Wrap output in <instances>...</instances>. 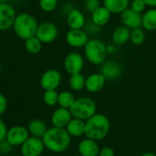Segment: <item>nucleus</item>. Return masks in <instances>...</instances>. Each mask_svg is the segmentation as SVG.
I'll return each mask as SVG.
<instances>
[{
	"instance_id": "nucleus-1",
	"label": "nucleus",
	"mask_w": 156,
	"mask_h": 156,
	"mask_svg": "<svg viewBox=\"0 0 156 156\" xmlns=\"http://www.w3.org/2000/svg\"><path fill=\"white\" fill-rule=\"evenodd\" d=\"M71 135L65 128L51 127L47 129L41 138L45 148L54 153L65 151L71 144Z\"/></svg>"
},
{
	"instance_id": "nucleus-2",
	"label": "nucleus",
	"mask_w": 156,
	"mask_h": 156,
	"mask_svg": "<svg viewBox=\"0 0 156 156\" xmlns=\"http://www.w3.org/2000/svg\"><path fill=\"white\" fill-rule=\"evenodd\" d=\"M109 129V119L103 114L96 113L87 120H86L85 135L87 138L95 140L97 141L101 140L107 137Z\"/></svg>"
},
{
	"instance_id": "nucleus-3",
	"label": "nucleus",
	"mask_w": 156,
	"mask_h": 156,
	"mask_svg": "<svg viewBox=\"0 0 156 156\" xmlns=\"http://www.w3.org/2000/svg\"><path fill=\"white\" fill-rule=\"evenodd\" d=\"M38 26V21L34 16L27 12H22L17 15L12 28L19 38L26 41L36 35Z\"/></svg>"
},
{
	"instance_id": "nucleus-4",
	"label": "nucleus",
	"mask_w": 156,
	"mask_h": 156,
	"mask_svg": "<svg viewBox=\"0 0 156 156\" xmlns=\"http://www.w3.org/2000/svg\"><path fill=\"white\" fill-rule=\"evenodd\" d=\"M85 54L87 59L95 65L102 64L107 58L108 48L105 43L98 39L88 40L85 45Z\"/></svg>"
},
{
	"instance_id": "nucleus-5",
	"label": "nucleus",
	"mask_w": 156,
	"mask_h": 156,
	"mask_svg": "<svg viewBox=\"0 0 156 156\" xmlns=\"http://www.w3.org/2000/svg\"><path fill=\"white\" fill-rule=\"evenodd\" d=\"M70 111L73 118L87 120L97 113V105L92 98L82 97L75 99Z\"/></svg>"
},
{
	"instance_id": "nucleus-6",
	"label": "nucleus",
	"mask_w": 156,
	"mask_h": 156,
	"mask_svg": "<svg viewBox=\"0 0 156 156\" xmlns=\"http://www.w3.org/2000/svg\"><path fill=\"white\" fill-rule=\"evenodd\" d=\"M45 149V145L41 138L35 136L29 137L28 140L20 146L22 156H41Z\"/></svg>"
},
{
	"instance_id": "nucleus-7",
	"label": "nucleus",
	"mask_w": 156,
	"mask_h": 156,
	"mask_svg": "<svg viewBox=\"0 0 156 156\" xmlns=\"http://www.w3.org/2000/svg\"><path fill=\"white\" fill-rule=\"evenodd\" d=\"M17 17L16 10L9 3H0V31L11 29Z\"/></svg>"
},
{
	"instance_id": "nucleus-8",
	"label": "nucleus",
	"mask_w": 156,
	"mask_h": 156,
	"mask_svg": "<svg viewBox=\"0 0 156 156\" xmlns=\"http://www.w3.org/2000/svg\"><path fill=\"white\" fill-rule=\"evenodd\" d=\"M30 137V131L28 128L24 126H13L8 129L6 140L14 147L21 146Z\"/></svg>"
},
{
	"instance_id": "nucleus-9",
	"label": "nucleus",
	"mask_w": 156,
	"mask_h": 156,
	"mask_svg": "<svg viewBox=\"0 0 156 156\" xmlns=\"http://www.w3.org/2000/svg\"><path fill=\"white\" fill-rule=\"evenodd\" d=\"M62 81L61 73L56 69H49L45 71L41 77V87L46 90H56Z\"/></svg>"
},
{
	"instance_id": "nucleus-10",
	"label": "nucleus",
	"mask_w": 156,
	"mask_h": 156,
	"mask_svg": "<svg viewBox=\"0 0 156 156\" xmlns=\"http://www.w3.org/2000/svg\"><path fill=\"white\" fill-rule=\"evenodd\" d=\"M42 43H51L58 36V29L52 22H43L38 26L35 35Z\"/></svg>"
},
{
	"instance_id": "nucleus-11",
	"label": "nucleus",
	"mask_w": 156,
	"mask_h": 156,
	"mask_svg": "<svg viewBox=\"0 0 156 156\" xmlns=\"http://www.w3.org/2000/svg\"><path fill=\"white\" fill-rule=\"evenodd\" d=\"M63 65L69 74L81 73L84 68V58L78 52H70L65 57Z\"/></svg>"
},
{
	"instance_id": "nucleus-12",
	"label": "nucleus",
	"mask_w": 156,
	"mask_h": 156,
	"mask_svg": "<svg viewBox=\"0 0 156 156\" xmlns=\"http://www.w3.org/2000/svg\"><path fill=\"white\" fill-rule=\"evenodd\" d=\"M65 40L67 44L71 47L81 48L85 47V45L88 41V34L86 32V30H83L82 29H70V30L66 34Z\"/></svg>"
},
{
	"instance_id": "nucleus-13",
	"label": "nucleus",
	"mask_w": 156,
	"mask_h": 156,
	"mask_svg": "<svg viewBox=\"0 0 156 156\" xmlns=\"http://www.w3.org/2000/svg\"><path fill=\"white\" fill-rule=\"evenodd\" d=\"M121 21L129 29H138L142 26V16L132 9H127L121 13Z\"/></svg>"
},
{
	"instance_id": "nucleus-14",
	"label": "nucleus",
	"mask_w": 156,
	"mask_h": 156,
	"mask_svg": "<svg viewBox=\"0 0 156 156\" xmlns=\"http://www.w3.org/2000/svg\"><path fill=\"white\" fill-rule=\"evenodd\" d=\"M73 119V115L69 108H59L55 109L51 117V124L58 128H66L70 120Z\"/></svg>"
},
{
	"instance_id": "nucleus-15",
	"label": "nucleus",
	"mask_w": 156,
	"mask_h": 156,
	"mask_svg": "<svg viewBox=\"0 0 156 156\" xmlns=\"http://www.w3.org/2000/svg\"><path fill=\"white\" fill-rule=\"evenodd\" d=\"M77 150L81 156H98L100 151L97 140L89 138L82 140L78 144Z\"/></svg>"
},
{
	"instance_id": "nucleus-16",
	"label": "nucleus",
	"mask_w": 156,
	"mask_h": 156,
	"mask_svg": "<svg viewBox=\"0 0 156 156\" xmlns=\"http://www.w3.org/2000/svg\"><path fill=\"white\" fill-rule=\"evenodd\" d=\"M100 73L105 76L106 79L114 80L121 76L122 68L121 65L115 61H108V62L105 61L102 63Z\"/></svg>"
},
{
	"instance_id": "nucleus-17",
	"label": "nucleus",
	"mask_w": 156,
	"mask_h": 156,
	"mask_svg": "<svg viewBox=\"0 0 156 156\" xmlns=\"http://www.w3.org/2000/svg\"><path fill=\"white\" fill-rule=\"evenodd\" d=\"M106 78L100 73H92L86 79V88L90 93H98L101 91L105 86Z\"/></svg>"
},
{
	"instance_id": "nucleus-18",
	"label": "nucleus",
	"mask_w": 156,
	"mask_h": 156,
	"mask_svg": "<svg viewBox=\"0 0 156 156\" xmlns=\"http://www.w3.org/2000/svg\"><path fill=\"white\" fill-rule=\"evenodd\" d=\"M67 25L70 29H83L86 25V19L83 13L76 9H72L67 15Z\"/></svg>"
},
{
	"instance_id": "nucleus-19",
	"label": "nucleus",
	"mask_w": 156,
	"mask_h": 156,
	"mask_svg": "<svg viewBox=\"0 0 156 156\" xmlns=\"http://www.w3.org/2000/svg\"><path fill=\"white\" fill-rule=\"evenodd\" d=\"M66 130L71 135V137L79 138L85 135L86 132V120L73 118L70 120L68 125L66 126Z\"/></svg>"
},
{
	"instance_id": "nucleus-20",
	"label": "nucleus",
	"mask_w": 156,
	"mask_h": 156,
	"mask_svg": "<svg viewBox=\"0 0 156 156\" xmlns=\"http://www.w3.org/2000/svg\"><path fill=\"white\" fill-rule=\"evenodd\" d=\"M110 17H111V12L104 6V7H99L92 13L91 20L96 25L102 27L108 23Z\"/></svg>"
},
{
	"instance_id": "nucleus-21",
	"label": "nucleus",
	"mask_w": 156,
	"mask_h": 156,
	"mask_svg": "<svg viewBox=\"0 0 156 156\" xmlns=\"http://www.w3.org/2000/svg\"><path fill=\"white\" fill-rule=\"evenodd\" d=\"M28 129L30 131V134H31V136L42 138L45 132L47 131L48 128L43 120L40 119H34L30 121L28 125Z\"/></svg>"
},
{
	"instance_id": "nucleus-22",
	"label": "nucleus",
	"mask_w": 156,
	"mask_h": 156,
	"mask_svg": "<svg viewBox=\"0 0 156 156\" xmlns=\"http://www.w3.org/2000/svg\"><path fill=\"white\" fill-rule=\"evenodd\" d=\"M112 40L115 44L122 45L128 42L130 40V31L129 29L126 26H120L114 30L112 33Z\"/></svg>"
},
{
	"instance_id": "nucleus-23",
	"label": "nucleus",
	"mask_w": 156,
	"mask_h": 156,
	"mask_svg": "<svg viewBox=\"0 0 156 156\" xmlns=\"http://www.w3.org/2000/svg\"><path fill=\"white\" fill-rule=\"evenodd\" d=\"M129 0H104V6L111 13H122L129 7Z\"/></svg>"
},
{
	"instance_id": "nucleus-24",
	"label": "nucleus",
	"mask_w": 156,
	"mask_h": 156,
	"mask_svg": "<svg viewBox=\"0 0 156 156\" xmlns=\"http://www.w3.org/2000/svg\"><path fill=\"white\" fill-rule=\"evenodd\" d=\"M142 27L149 31L156 30V9H151L144 13L142 16Z\"/></svg>"
},
{
	"instance_id": "nucleus-25",
	"label": "nucleus",
	"mask_w": 156,
	"mask_h": 156,
	"mask_svg": "<svg viewBox=\"0 0 156 156\" xmlns=\"http://www.w3.org/2000/svg\"><path fill=\"white\" fill-rule=\"evenodd\" d=\"M69 87L73 91L82 90L86 87V78L81 74V73L71 74L69 78Z\"/></svg>"
},
{
	"instance_id": "nucleus-26",
	"label": "nucleus",
	"mask_w": 156,
	"mask_h": 156,
	"mask_svg": "<svg viewBox=\"0 0 156 156\" xmlns=\"http://www.w3.org/2000/svg\"><path fill=\"white\" fill-rule=\"evenodd\" d=\"M42 48V42L36 37L33 36L25 41V49L30 54H38Z\"/></svg>"
},
{
	"instance_id": "nucleus-27",
	"label": "nucleus",
	"mask_w": 156,
	"mask_h": 156,
	"mask_svg": "<svg viewBox=\"0 0 156 156\" xmlns=\"http://www.w3.org/2000/svg\"><path fill=\"white\" fill-rule=\"evenodd\" d=\"M75 98L73 93L69 92V91H62L59 94V98H58V105L61 108H71V107L73 106V104L74 103Z\"/></svg>"
},
{
	"instance_id": "nucleus-28",
	"label": "nucleus",
	"mask_w": 156,
	"mask_h": 156,
	"mask_svg": "<svg viewBox=\"0 0 156 156\" xmlns=\"http://www.w3.org/2000/svg\"><path fill=\"white\" fill-rule=\"evenodd\" d=\"M59 94L56 90H46L43 94V101L49 107H53L58 104Z\"/></svg>"
},
{
	"instance_id": "nucleus-29",
	"label": "nucleus",
	"mask_w": 156,
	"mask_h": 156,
	"mask_svg": "<svg viewBox=\"0 0 156 156\" xmlns=\"http://www.w3.org/2000/svg\"><path fill=\"white\" fill-rule=\"evenodd\" d=\"M145 40V34L140 28L134 29L130 31V41L135 45H140Z\"/></svg>"
},
{
	"instance_id": "nucleus-30",
	"label": "nucleus",
	"mask_w": 156,
	"mask_h": 156,
	"mask_svg": "<svg viewBox=\"0 0 156 156\" xmlns=\"http://www.w3.org/2000/svg\"><path fill=\"white\" fill-rule=\"evenodd\" d=\"M39 6L44 12L50 13L55 10L58 6V0H40Z\"/></svg>"
},
{
	"instance_id": "nucleus-31",
	"label": "nucleus",
	"mask_w": 156,
	"mask_h": 156,
	"mask_svg": "<svg viewBox=\"0 0 156 156\" xmlns=\"http://www.w3.org/2000/svg\"><path fill=\"white\" fill-rule=\"evenodd\" d=\"M99 7V0H86L85 2V8L90 13H93Z\"/></svg>"
},
{
	"instance_id": "nucleus-32",
	"label": "nucleus",
	"mask_w": 156,
	"mask_h": 156,
	"mask_svg": "<svg viewBox=\"0 0 156 156\" xmlns=\"http://www.w3.org/2000/svg\"><path fill=\"white\" fill-rule=\"evenodd\" d=\"M146 6L147 5L145 4V2L143 1V0H133L131 5H130V9H132L133 10L140 13L145 9Z\"/></svg>"
},
{
	"instance_id": "nucleus-33",
	"label": "nucleus",
	"mask_w": 156,
	"mask_h": 156,
	"mask_svg": "<svg viewBox=\"0 0 156 156\" xmlns=\"http://www.w3.org/2000/svg\"><path fill=\"white\" fill-rule=\"evenodd\" d=\"M12 145L5 139L3 140L0 141V154L3 155H7L9 153H10L11 150H12Z\"/></svg>"
},
{
	"instance_id": "nucleus-34",
	"label": "nucleus",
	"mask_w": 156,
	"mask_h": 156,
	"mask_svg": "<svg viewBox=\"0 0 156 156\" xmlns=\"http://www.w3.org/2000/svg\"><path fill=\"white\" fill-rule=\"evenodd\" d=\"M8 108V99L4 94L0 93V116L3 115Z\"/></svg>"
},
{
	"instance_id": "nucleus-35",
	"label": "nucleus",
	"mask_w": 156,
	"mask_h": 156,
	"mask_svg": "<svg viewBox=\"0 0 156 156\" xmlns=\"http://www.w3.org/2000/svg\"><path fill=\"white\" fill-rule=\"evenodd\" d=\"M8 129H8L6 123L4 122V120H3L1 118H0V141L6 139Z\"/></svg>"
},
{
	"instance_id": "nucleus-36",
	"label": "nucleus",
	"mask_w": 156,
	"mask_h": 156,
	"mask_svg": "<svg viewBox=\"0 0 156 156\" xmlns=\"http://www.w3.org/2000/svg\"><path fill=\"white\" fill-rule=\"evenodd\" d=\"M98 156H115V151L110 147H104L100 149Z\"/></svg>"
},
{
	"instance_id": "nucleus-37",
	"label": "nucleus",
	"mask_w": 156,
	"mask_h": 156,
	"mask_svg": "<svg viewBox=\"0 0 156 156\" xmlns=\"http://www.w3.org/2000/svg\"><path fill=\"white\" fill-rule=\"evenodd\" d=\"M143 1L149 7H156V0H143Z\"/></svg>"
},
{
	"instance_id": "nucleus-38",
	"label": "nucleus",
	"mask_w": 156,
	"mask_h": 156,
	"mask_svg": "<svg viewBox=\"0 0 156 156\" xmlns=\"http://www.w3.org/2000/svg\"><path fill=\"white\" fill-rule=\"evenodd\" d=\"M140 156H156V154L155 153H152V152H146V153L141 154Z\"/></svg>"
},
{
	"instance_id": "nucleus-39",
	"label": "nucleus",
	"mask_w": 156,
	"mask_h": 156,
	"mask_svg": "<svg viewBox=\"0 0 156 156\" xmlns=\"http://www.w3.org/2000/svg\"><path fill=\"white\" fill-rule=\"evenodd\" d=\"M9 0H0V3H9Z\"/></svg>"
},
{
	"instance_id": "nucleus-40",
	"label": "nucleus",
	"mask_w": 156,
	"mask_h": 156,
	"mask_svg": "<svg viewBox=\"0 0 156 156\" xmlns=\"http://www.w3.org/2000/svg\"><path fill=\"white\" fill-rule=\"evenodd\" d=\"M71 156H81V155L78 153V154H74V155H71Z\"/></svg>"
},
{
	"instance_id": "nucleus-41",
	"label": "nucleus",
	"mask_w": 156,
	"mask_h": 156,
	"mask_svg": "<svg viewBox=\"0 0 156 156\" xmlns=\"http://www.w3.org/2000/svg\"><path fill=\"white\" fill-rule=\"evenodd\" d=\"M1 68H2V64H1V62H0V72H1Z\"/></svg>"
}]
</instances>
